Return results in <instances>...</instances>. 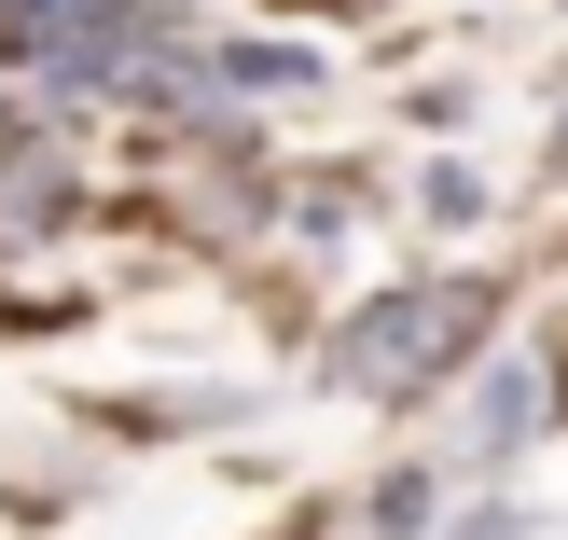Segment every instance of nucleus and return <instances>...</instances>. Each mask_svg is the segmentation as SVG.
Here are the masks:
<instances>
[{"label": "nucleus", "mask_w": 568, "mask_h": 540, "mask_svg": "<svg viewBox=\"0 0 568 540\" xmlns=\"http://www.w3.org/2000/svg\"><path fill=\"white\" fill-rule=\"evenodd\" d=\"M0 153H14V139H0Z\"/></svg>", "instance_id": "nucleus-8"}, {"label": "nucleus", "mask_w": 568, "mask_h": 540, "mask_svg": "<svg viewBox=\"0 0 568 540\" xmlns=\"http://www.w3.org/2000/svg\"><path fill=\"white\" fill-rule=\"evenodd\" d=\"M486 319H499L486 277H388V292L347 305V333H333V388H347V403H416V388L471 375Z\"/></svg>", "instance_id": "nucleus-1"}, {"label": "nucleus", "mask_w": 568, "mask_h": 540, "mask_svg": "<svg viewBox=\"0 0 568 540\" xmlns=\"http://www.w3.org/2000/svg\"><path fill=\"white\" fill-rule=\"evenodd\" d=\"M55 222H70V166L42 139H14L0 153V236H55Z\"/></svg>", "instance_id": "nucleus-3"}, {"label": "nucleus", "mask_w": 568, "mask_h": 540, "mask_svg": "<svg viewBox=\"0 0 568 540\" xmlns=\"http://www.w3.org/2000/svg\"><path fill=\"white\" fill-rule=\"evenodd\" d=\"M458 430H471V458H527V444L555 430V388H541V360H499V375L471 388V416H458Z\"/></svg>", "instance_id": "nucleus-2"}, {"label": "nucleus", "mask_w": 568, "mask_h": 540, "mask_svg": "<svg viewBox=\"0 0 568 540\" xmlns=\"http://www.w3.org/2000/svg\"><path fill=\"white\" fill-rule=\"evenodd\" d=\"M444 540H527V499H471V513H444Z\"/></svg>", "instance_id": "nucleus-6"}, {"label": "nucleus", "mask_w": 568, "mask_h": 540, "mask_svg": "<svg viewBox=\"0 0 568 540\" xmlns=\"http://www.w3.org/2000/svg\"><path fill=\"white\" fill-rule=\"evenodd\" d=\"M555 181H568V153H555Z\"/></svg>", "instance_id": "nucleus-7"}, {"label": "nucleus", "mask_w": 568, "mask_h": 540, "mask_svg": "<svg viewBox=\"0 0 568 540\" xmlns=\"http://www.w3.org/2000/svg\"><path fill=\"white\" fill-rule=\"evenodd\" d=\"M416 208H430V222H471V208H486V166H416Z\"/></svg>", "instance_id": "nucleus-5"}, {"label": "nucleus", "mask_w": 568, "mask_h": 540, "mask_svg": "<svg viewBox=\"0 0 568 540\" xmlns=\"http://www.w3.org/2000/svg\"><path fill=\"white\" fill-rule=\"evenodd\" d=\"M375 540H444V471H430V458L375 486Z\"/></svg>", "instance_id": "nucleus-4"}]
</instances>
